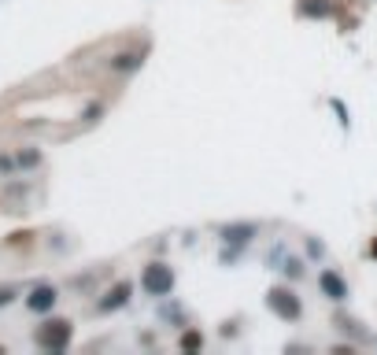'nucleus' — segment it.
Listing matches in <instances>:
<instances>
[{
    "label": "nucleus",
    "mask_w": 377,
    "mask_h": 355,
    "mask_svg": "<svg viewBox=\"0 0 377 355\" xmlns=\"http://www.w3.org/2000/svg\"><path fill=\"white\" fill-rule=\"evenodd\" d=\"M174 285V278H170V267H149L144 270V289H149V293H167V289Z\"/></svg>",
    "instance_id": "nucleus-1"
},
{
    "label": "nucleus",
    "mask_w": 377,
    "mask_h": 355,
    "mask_svg": "<svg viewBox=\"0 0 377 355\" xmlns=\"http://www.w3.org/2000/svg\"><path fill=\"white\" fill-rule=\"evenodd\" d=\"M67 322H56V330H41V341L45 344H63V341H67Z\"/></svg>",
    "instance_id": "nucleus-2"
},
{
    "label": "nucleus",
    "mask_w": 377,
    "mask_h": 355,
    "mask_svg": "<svg viewBox=\"0 0 377 355\" xmlns=\"http://www.w3.org/2000/svg\"><path fill=\"white\" fill-rule=\"evenodd\" d=\"M52 300H56V293H48V289H41V293H34V300H30V303H34V308H48Z\"/></svg>",
    "instance_id": "nucleus-3"
},
{
    "label": "nucleus",
    "mask_w": 377,
    "mask_h": 355,
    "mask_svg": "<svg viewBox=\"0 0 377 355\" xmlns=\"http://www.w3.org/2000/svg\"><path fill=\"white\" fill-rule=\"evenodd\" d=\"M200 344H204V341H200L196 333H189V337H185V348H200Z\"/></svg>",
    "instance_id": "nucleus-4"
}]
</instances>
